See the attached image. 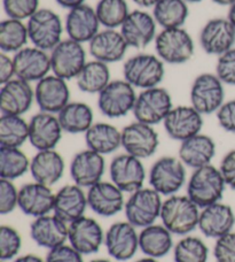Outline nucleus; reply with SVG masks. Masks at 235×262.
Returning a JSON list of instances; mask_svg holds the SVG:
<instances>
[{
  "instance_id": "58",
  "label": "nucleus",
  "mask_w": 235,
  "mask_h": 262,
  "mask_svg": "<svg viewBox=\"0 0 235 262\" xmlns=\"http://www.w3.org/2000/svg\"><path fill=\"white\" fill-rule=\"evenodd\" d=\"M185 2H186L187 4H197V3L203 2V0H185Z\"/></svg>"
},
{
  "instance_id": "29",
  "label": "nucleus",
  "mask_w": 235,
  "mask_h": 262,
  "mask_svg": "<svg viewBox=\"0 0 235 262\" xmlns=\"http://www.w3.org/2000/svg\"><path fill=\"white\" fill-rule=\"evenodd\" d=\"M69 224L55 215L36 217L30 224V236L37 245L47 250L65 244L68 241Z\"/></svg>"
},
{
  "instance_id": "26",
  "label": "nucleus",
  "mask_w": 235,
  "mask_h": 262,
  "mask_svg": "<svg viewBox=\"0 0 235 262\" xmlns=\"http://www.w3.org/2000/svg\"><path fill=\"white\" fill-rule=\"evenodd\" d=\"M235 226V213L229 205L216 203L202 208L199 226L202 235L218 239L226 233L233 231Z\"/></svg>"
},
{
  "instance_id": "18",
  "label": "nucleus",
  "mask_w": 235,
  "mask_h": 262,
  "mask_svg": "<svg viewBox=\"0 0 235 262\" xmlns=\"http://www.w3.org/2000/svg\"><path fill=\"white\" fill-rule=\"evenodd\" d=\"M105 235L98 221L87 217L76 220L68 227V242L82 255H90L99 252L105 244Z\"/></svg>"
},
{
  "instance_id": "3",
  "label": "nucleus",
  "mask_w": 235,
  "mask_h": 262,
  "mask_svg": "<svg viewBox=\"0 0 235 262\" xmlns=\"http://www.w3.org/2000/svg\"><path fill=\"white\" fill-rule=\"evenodd\" d=\"M123 76L134 89L146 90L158 86L166 76L164 62L157 55L138 53L123 64Z\"/></svg>"
},
{
  "instance_id": "27",
  "label": "nucleus",
  "mask_w": 235,
  "mask_h": 262,
  "mask_svg": "<svg viewBox=\"0 0 235 262\" xmlns=\"http://www.w3.org/2000/svg\"><path fill=\"white\" fill-rule=\"evenodd\" d=\"M54 200L51 186L38 182L25 184L18 190V208L28 216L36 219L53 212Z\"/></svg>"
},
{
  "instance_id": "8",
  "label": "nucleus",
  "mask_w": 235,
  "mask_h": 262,
  "mask_svg": "<svg viewBox=\"0 0 235 262\" xmlns=\"http://www.w3.org/2000/svg\"><path fill=\"white\" fill-rule=\"evenodd\" d=\"M162 205L161 194L154 189L143 188L135 191L124 206L126 221L141 229L152 226L161 217Z\"/></svg>"
},
{
  "instance_id": "45",
  "label": "nucleus",
  "mask_w": 235,
  "mask_h": 262,
  "mask_svg": "<svg viewBox=\"0 0 235 262\" xmlns=\"http://www.w3.org/2000/svg\"><path fill=\"white\" fill-rule=\"evenodd\" d=\"M216 75L224 84L235 86V48L218 57Z\"/></svg>"
},
{
  "instance_id": "4",
  "label": "nucleus",
  "mask_w": 235,
  "mask_h": 262,
  "mask_svg": "<svg viewBox=\"0 0 235 262\" xmlns=\"http://www.w3.org/2000/svg\"><path fill=\"white\" fill-rule=\"evenodd\" d=\"M154 43L156 55L164 63L184 64L194 57V40L182 27L162 29Z\"/></svg>"
},
{
  "instance_id": "32",
  "label": "nucleus",
  "mask_w": 235,
  "mask_h": 262,
  "mask_svg": "<svg viewBox=\"0 0 235 262\" xmlns=\"http://www.w3.org/2000/svg\"><path fill=\"white\" fill-rule=\"evenodd\" d=\"M178 156L186 167L193 169L208 166L216 156V143L210 136L199 134L180 143Z\"/></svg>"
},
{
  "instance_id": "2",
  "label": "nucleus",
  "mask_w": 235,
  "mask_h": 262,
  "mask_svg": "<svg viewBox=\"0 0 235 262\" xmlns=\"http://www.w3.org/2000/svg\"><path fill=\"white\" fill-rule=\"evenodd\" d=\"M200 207L187 195L173 194L163 201L162 224L172 235L187 236L199 226Z\"/></svg>"
},
{
  "instance_id": "36",
  "label": "nucleus",
  "mask_w": 235,
  "mask_h": 262,
  "mask_svg": "<svg viewBox=\"0 0 235 262\" xmlns=\"http://www.w3.org/2000/svg\"><path fill=\"white\" fill-rule=\"evenodd\" d=\"M75 79L82 92L88 95H99L111 82L109 66L93 59L92 61L85 63Z\"/></svg>"
},
{
  "instance_id": "10",
  "label": "nucleus",
  "mask_w": 235,
  "mask_h": 262,
  "mask_svg": "<svg viewBox=\"0 0 235 262\" xmlns=\"http://www.w3.org/2000/svg\"><path fill=\"white\" fill-rule=\"evenodd\" d=\"M172 108L173 104L170 92L167 89L156 86L140 91L132 113L135 121L155 125L163 123Z\"/></svg>"
},
{
  "instance_id": "34",
  "label": "nucleus",
  "mask_w": 235,
  "mask_h": 262,
  "mask_svg": "<svg viewBox=\"0 0 235 262\" xmlns=\"http://www.w3.org/2000/svg\"><path fill=\"white\" fill-rule=\"evenodd\" d=\"M84 135L87 148L101 156L111 154L122 147V130L110 123H93Z\"/></svg>"
},
{
  "instance_id": "16",
  "label": "nucleus",
  "mask_w": 235,
  "mask_h": 262,
  "mask_svg": "<svg viewBox=\"0 0 235 262\" xmlns=\"http://www.w3.org/2000/svg\"><path fill=\"white\" fill-rule=\"evenodd\" d=\"M156 26L157 23L153 14L143 9H135L130 12L129 16L120 28V31L129 48L144 50L156 39Z\"/></svg>"
},
{
  "instance_id": "7",
  "label": "nucleus",
  "mask_w": 235,
  "mask_h": 262,
  "mask_svg": "<svg viewBox=\"0 0 235 262\" xmlns=\"http://www.w3.org/2000/svg\"><path fill=\"white\" fill-rule=\"evenodd\" d=\"M137 97L135 89L129 82L115 79L98 95L99 111L106 118H123L133 111Z\"/></svg>"
},
{
  "instance_id": "57",
  "label": "nucleus",
  "mask_w": 235,
  "mask_h": 262,
  "mask_svg": "<svg viewBox=\"0 0 235 262\" xmlns=\"http://www.w3.org/2000/svg\"><path fill=\"white\" fill-rule=\"evenodd\" d=\"M135 262H158L157 259H154V258H149V256H146V258L143 259H139Z\"/></svg>"
},
{
  "instance_id": "37",
  "label": "nucleus",
  "mask_w": 235,
  "mask_h": 262,
  "mask_svg": "<svg viewBox=\"0 0 235 262\" xmlns=\"http://www.w3.org/2000/svg\"><path fill=\"white\" fill-rule=\"evenodd\" d=\"M190 14L185 0H159L153 7V16L162 29L181 28Z\"/></svg>"
},
{
  "instance_id": "35",
  "label": "nucleus",
  "mask_w": 235,
  "mask_h": 262,
  "mask_svg": "<svg viewBox=\"0 0 235 262\" xmlns=\"http://www.w3.org/2000/svg\"><path fill=\"white\" fill-rule=\"evenodd\" d=\"M56 115L63 133L67 134H85L93 125V111L90 106L82 101H70Z\"/></svg>"
},
{
  "instance_id": "41",
  "label": "nucleus",
  "mask_w": 235,
  "mask_h": 262,
  "mask_svg": "<svg viewBox=\"0 0 235 262\" xmlns=\"http://www.w3.org/2000/svg\"><path fill=\"white\" fill-rule=\"evenodd\" d=\"M126 0H99L96 13L105 29H119L130 14Z\"/></svg>"
},
{
  "instance_id": "28",
  "label": "nucleus",
  "mask_w": 235,
  "mask_h": 262,
  "mask_svg": "<svg viewBox=\"0 0 235 262\" xmlns=\"http://www.w3.org/2000/svg\"><path fill=\"white\" fill-rule=\"evenodd\" d=\"M128 49V43L117 29L100 30L88 43L92 58L107 64L123 60Z\"/></svg>"
},
{
  "instance_id": "48",
  "label": "nucleus",
  "mask_w": 235,
  "mask_h": 262,
  "mask_svg": "<svg viewBox=\"0 0 235 262\" xmlns=\"http://www.w3.org/2000/svg\"><path fill=\"white\" fill-rule=\"evenodd\" d=\"M46 262H84L83 255L72 245L63 244L50 250L46 256Z\"/></svg>"
},
{
  "instance_id": "9",
  "label": "nucleus",
  "mask_w": 235,
  "mask_h": 262,
  "mask_svg": "<svg viewBox=\"0 0 235 262\" xmlns=\"http://www.w3.org/2000/svg\"><path fill=\"white\" fill-rule=\"evenodd\" d=\"M191 105L202 115L217 113L225 102L224 83L216 74L202 73L192 83Z\"/></svg>"
},
{
  "instance_id": "44",
  "label": "nucleus",
  "mask_w": 235,
  "mask_h": 262,
  "mask_svg": "<svg viewBox=\"0 0 235 262\" xmlns=\"http://www.w3.org/2000/svg\"><path fill=\"white\" fill-rule=\"evenodd\" d=\"M3 6L9 18L28 21L39 9V0H3Z\"/></svg>"
},
{
  "instance_id": "60",
  "label": "nucleus",
  "mask_w": 235,
  "mask_h": 262,
  "mask_svg": "<svg viewBox=\"0 0 235 262\" xmlns=\"http://www.w3.org/2000/svg\"><path fill=\"white\" fill-rule=\"evenodd\" d=\"M2 262H3V261H2Z\"/></svg>"
},
{
  "instance_id": "12",
  "label": "nucleus",
  "mask_w": 235,
  "mask_h": 262,
  "mask_svg": "<svg viewBox=\"0 0 235 262\" xmlns=\"http://www.w3.org/2000/svg\"><path fill=\"white\" fill-rule=\"evenodd\" d=\"M110 180L123 192L133 193L144 188L146 169L141 159L123 153L112 159L109 166Z\"/></svg>"
},
{
  "instance_id": "6",
  "label": "nucleus",
  "mask_w": 235,
  "mask_h": 262,
  "mask_svg": "<svg viewBox=\"0 0 235 262\" xmlns=\"http://www.w3.org/2000/svg\"><path fill=\"white\" fill-rule=\"evenodd\" d=\"M150 188L161 195H173L186 183V166L179 158L162 157L149 169Z\"/></svg>"
},
{
  "instance_id": "54",
  "label": "nucleus",
  "mask_w": 235,
  "mask_h": 262,
  "mask_svg": "<svg viewBox=\"0 0 235 262\" xmlns=\"http://www.w3.org/2000/svg\"><path fill=\"white\" fill-rule=\"evenodd\" d=\"M132 2L141 8H153L159 0H132Z\"/></svg>"
},
{
  "instance_id": "1",
  "label": "nucleus",
  "mask_w": 235,
  "mask_h": 262,
  "mask_svg": "<svg viewBox=\"0 0 235 262\" xmlns=\"http://www.w3.org/2000/svg\"><path fill=\"white\" fill-rule=\"evenodd\" d=\"M219 168L210 163L194 169L187 183V196L200 208L219 203L226 188Z\"/></svg>"
},
{
  "instance_id": "52",
  "label": "nucleus",
  "mask_w": 235,
  "mask_h": 262,
  "mask_svg": "<svg viewBox=\"0 0 235 262\" xmlns=\"http://www.w3.org/2000/svg\"><path fill=\"white\" fill-rule=\"evenodd\" d=\"M55 3L58 4L60 7L70 11V9L82 6V5L85 4V0H55Z\"/></svg>"
},
{
  "instance_id": "14",
  "label": "nucleus",
  "mask_w": 235,
  "mask_h": 262,
  "mask_svg": "<svg viewBox=\"0 0 235 262\" xmlns=\"http://www.w3.org/2000/svg\"><path fill=\"white\" fill-rule=\"evenodd\" d=\"M199 38L206 54L220 57L234 48L235 28L227 17L211 18L202 27Z\"/></svg>"
},
{
  "instance_id": "40",
  "label": "nucleus",
  "mask_w": 235,
  "mask_h": 262,
  "mask_svg": "<svg viewBox=\"0 0 235 262\" xmlns=\"http://www.w3.org/2000/svg\"><path fill=\"white\" fill-rule=\"evenodd\" d=\"M31 160L20 147H0V179L14 181L30 171Z\"/></svg>"
},
{
  "instance_id": "25",
  "label": "nucleus",
  "mask_w": 235,
  "mask_h": 262,
  "mask_svg": "<svg viewBox=\"0 0 235 262\" xmlns=\"http://www.w3.org/2000/svg\"><path fill=\"white\" fill-rule=\"evenodd\" d=\"M124 192L112 182L101 181L87 189V204L94 213L110 217L124 209Z\"/></svg>"
},
{
  "instance_id": "15",
  "label": "nucleus",
  "mask_w": 235,
  "mask_h": 262,
  "mask_svg": "<svg viewBox=\"0 0 235 262\" xmlns=\"http://www.w3.org/2000/svg\"><path fill=\"white\" fill-rule=\"evenodd\" d=\"M35 101L40 112L59 114L70 102L67 81L54 74L47 75L36 84Z\"/></svg>"
},
{
  "instance_id": "39",
  "label": "nucleus",
  "mask_w": 235,
  "mask_h": 262,
  "mask_svg": "<svg viewBox=\"0 0 235 262\" xmlns=\"http://www.w3.org/2000/svg\"><path fill=\"white\" fill-rule=\"evenodd\" d=\"M29 140V122L20 115L0 118V147H21Z\"/></svg>"
},
{
  "instance_id": "13",
  "label": "nucleus",
  "mask_w": 235,
  "mask_h": 262,
  "mask_svg": "<svg viewBox=\"0 0 235 262\" xmlns=\"http://www.w3.org/2000/svg\"><path fill=\"white\" fill-rule=\"evenodd\" d=\"M158 145L159 137L154 125L135 121L122 129V147L141 160L154 156Z\"/></svg>"
},
{
  "instance_id": "55",
  "label": "nucleus",
  "mask_w": 235,
  "mask_h": 262,
  "mask_svg": "<svg viewBox=\"0 0 235 262\" xmlns=\"http://www.w3.org/2000/svg\"><path fill=\"white\" fill-rule=\"evenodd\" d=\"M227 18L231 21L232 25L235 28V3L232 4L231 6L228 7V14H227Z\"/></svg>"
},
{
  "instance_id": "5",
  "label": "nucleus",
  "mask_w": 235,
  "mask_h": 262,
  "mask_svg": "<svg viewBox=\"0 0 235 262\" xmlns=\"http://www.w3.org/2000/svg\"><path fill=\"white\" fill-rule=\"evenodd\" d=\"M29 40L35 48L51 52L62 41L63 22L58 13L50 8H39L27 22Z\"/></svg>"
},
{
  "instance_id": "30",
  "label": "nucleus",
  "mask_w": 235,
  "mask_h": 262,
  "mask_svg": "<svg viewBox=\"0 0 235 262\" xmlns=\"http://www.w3.org/2000/svg\"><path fill=\"white\" fill-rule=\"evenodd\" d=\"M87 194L77 184H68L55 193L53 213L63 222L70 224L85 214Z\"/></svg>"
},
{
  "instance_id": "33",
  "label": "nucleus",
  "mask_w": 235,
  "mask_h": 262,
  "mask_svg": "<svg viewBox=\"0 0 235 262\" xmlns=\"http://www.w3.org/2000/svg\"><path fill=\"white\" fill-rule=\"evenodd\" d=\"M139 249L149 258H163L173 249L172 233L163 224L143 228L139 232Z\"/></svg>"
},
{
  "instance_id": "23",
  "label": "nucleus",
  "mask_w": 235,
  "mask_h": 262,
  "mask_svg": "<svg viewBox=\"0 0 235 262\" xmlns=\"http://www.w3.org/2000/svg\"><path fill=\"white\" fill-rule=\"evenodd\" d=\"M100 22L97 16L96 8L84 4L70 9L64 21V31L68 38L81 44L90 43L99 31Z\"/></svg>"
},
{
  "instance_id": "17",
  "label": "nucleus",
  "mask_w": 235,
  "mask_h": 262,
  "mask_svg": "<svg viewBox=\"0 0 235 262\" xmlns=\"http://www.w3.org/2000/svg\"><path fill=\"white\" fill-rule=\"evenodd\" d=\"M105 245L112 259L117 261L131 260L139 250V233L130 222L111 224L105 235Z\"/></svg>"
},
{
  "instance_id": "42",
  "label": "nucleus",
  "mask_w": 235,
  "mask_h": 262,
  "mask_svg": "<svg viewBox=\"0 0 235 262\" xmlns=\"http://www.w3.org/2000/svg\"><path fill=\"white\" fill-rule=\"evenodd\" d=\"M209 258V249L199 237L184 236L173 249L175 262H206Z\"/></svg>"
},
{
  "instance_id": "51",
  "label": "nucleus",
  "mask_w": 235,
  "mask_h": 262,
  "mask_svg": "<svg viewBox=\"0 0 235 262\" xmlns=\"http://www.w3.org/2000/svg\"><path fill=\"white\" fill-rule=\"evenodd\" d=\"M15 78V68H14L13 58L7 53L0 54V84H5Z\"/></svg>"
},
{
  "instance_id": "53",
  "label": "nucleus",
  "mask_w": 235,
  "mask_h": 262,
  "mask_svg": "<svg viewBox=\"0 0 235 262\" xmlns=\"http://www.w3.org/2000/svg\"><path fill=\"white\" fill-rule=\"evenodd\" d=\"M14 262H46V260H43L40 256H37L35 254H26L18 256L17 259L14 260Z\"/></svg>"
},
{
  "instance_id": "43",
  "label": "nucleus",
  "mask_w": 235,
  "mask_h": 262,
  "mask_svg": "<svg viewBox=\"0 0 235 262\" xmlns=\"http://www.w3.org/2000/svg\"><path fill=\"white\" fill-rule=\"evenodd\" d=\"M22 238L16 229L9 226L0 227V260H12L20 253Z\"/></svg>"
},
{
  "instance_id": "46",
  "label": "nucleus",
  "mask_w": 235,
  "mask_h": 262,
  "mask_svg": "<svg viewBox=\"0 0 235 262\" xmlns=\"http://www.w3.org/2000/svg\"><path fill=\"white\" fill-rule=\"evenodd\" d=\"M18 207V190L13 181L0 180V214L7 215Z\"/></svg>"
},
{
  "instance_id": "24",
  "label": "nucleus",
  "mask_w": 235,
  "mask_h": 262,
  "mask_svg": "<svg viewBox=\"0 0 235 262\" xmlns=\"http://www.w3.org/2000/svg\"><path fill=\"white\" fill-rule=\"evenodd\" d=\"M58 115L39 112L29 121V143L37 151L55 149L62 138Z\"/></svg>"
},
{
  "instance_id": "20",
  "label": "nucleus",
  "mask_w": 235,
  "mask_h": 262,
  "mask_svg": "<svg viewBox=\"0 0 235 262\" xmlns=\"http://www.w3.org/2000/svg\"><path fill=\"white\" fill-rule=\"evenodd\" d=\"M106 170L105 156L90 148L76 153L70 162V176L75 184L83 189H90L102 181Z\"/></svg>"
},
{
  "instance_id": "47",
  "label": "nucleus",
  "mask_w": 235,
  "mask_h": 262,
  "mask_svg": "<svg viewBox=\"0 0 235 262\" xmlns=\"http://www.w3.org/2000/svg\"><path fill=\"white\" fill-rule=\"evenodd\" d=\"M216 262H235V232L231 231L216 239L214 246Z\"/></svg>"
},
{
  "instance_id": "59",
  "label": "nucleus",
  "mask_w": 235,
  "mask_h": 262,
  "mask_svg": "<svg viewBox=\"0 0 235 262\" xmlns=\"http://www.w3.org/2000/svg\"><path fill=\"white\" fill-rule=\"evenodd\" d=\"M91 262H111V261L106 260V259H96V260H92Z\"/></svg>"
},
{
  "instance_id": "19",
  "label": "nucleus",
  "mask_w": 235,
  "mask_h": 262,
  "mask_svg": "<svg viewBox=\"0 0 235 262\" xmlns=\"http://www.w3.org/2000/svg\"><path fill=\"white\" fill-rule=\"evenodd\" d=\"M163 125L169 137L181 143L201 134L203 115L192 105L176 106L163 121Z\"/></svg>"
},
{
  "instance_id": "38",
  "label": "nucleus",
  "mask_w": 235,
  "mask_h": 262,
  "mask_svg": "<svg viewBox=\"0 0 235 262\" xmlns=\"http://www.w3.org/2000/svg\"><path fill=\"white\" fill-rule=\"evenodd\" d=\"M29 41L28 27L23 21L6 18L0 22V50L4 53L15 54L25 49Z\"/></svg>"
},
{
  "instance_id": "21",
  "label": "nucleus",
  "mask_w": 235,
  "mask_h": 262,
  "mask_svg": "<svg viewBox=\"0 0 235 262\" xmlns=\"http://www.w3.org/2000/svg\"><path fill=\"white\" fill-rule=\"evenodd\" d=\"M12 58L15 77L26 82H39L52 72L50 54L35 46H26Z\"/></svg>"
},
{
  "instance_id": "31",
  "label": "nucleus",
  "mask_w": 235,
  "mask_h": 262,
  "mask_svg": "<svg viewBox=\"0 0 235 262\" xmlns=\"http://www.w3.org/2000/svg\"><path fill=\"white\" fill-rule=\"evenodd\" d=\"M65 169L64 159L55 149L38 151L31 159L30 172L35 182L47 186L58 183Z\"/></svg>"
},
{
  "instance_id": "22",
  "label": "nucleus",
  "mask_w": 235,
  "mask_h": 262,
  "mask_svg": "<svg viewBox=\"0 0 235 262\" xmlns=\"http://www.w3.org/2000/svg\"><path fill=\"white\" fill-rule=\"evenodd\" d=\"M35 101V90L29 82L13 78L0 89V111L5 115L26 114Z\"/></svg>"
},
{
  "instance_id": "11",
  "label": "nucleus",
  "mask_w": 235,
  "mask_h": 262,
  "mask_svg": "<svg viewBox=\"0 0 235 262\" xmlns=\"http://www.w3.org/2000/svg\"><path fill=\"white\" fill-rule=\"evenodd\" d=\"M51 67L54 75L69 81L76 78L86 61V51L83 44L70 38L62 39L51 51Z\"/></svg>"
},
{
  "instance_id": "49",
  "label": "nucleus",
  "mask_w": 235,
  "mask_h": 262,
  "mask_svg": "<svg viewBox=\"0 0 235 262\" xmlns=\"http://www.w3.org/2000/svg\"><path fill=\"white\" fill-rule=\"evenodd\" d=\"M219 127L227 133L235 134V99L225 101L216 113Z\"/></svg>"
},
{
  "instance_id": "50",
  "label": "nucleus",
  "mask_w": 235,
  "mask_h": 262,
  "mask_svg": "<svg viewBox=\"0 0 235 262\" xmlns=\"http://www.w3.org/2000/svg\"><path fill=\"white\" fill-rule=\"evenodd\" d=\"M226 185L235 191V148L225 154L219 167Z\"/></svg>"
},
{
  "instance_id": "56",
  "label": "nucleus",
  "mask_w": 235,
  "mask_h": 262,
  "mask_svg": "<svg viewBox=\"0 0 235 262\" xmlns=\"http://www.w3.org/2000/svg\"><path fill=\"white\" fill-rule=\"evenodd\" d=\"M215 4L219 5V6H231L232 4L235 3V0H213Z\"/></svg>"
}]
</instances>
